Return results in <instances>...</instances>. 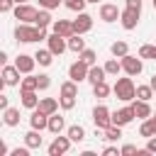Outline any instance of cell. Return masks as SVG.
<instances>
[{
	"label": "cell",
	"mask_w": 156,
	"mask_h": 156,
	"mask_svg": "<svg viewBox=\"0 0 156 156\" xmlns=\"http://www.w3.org/2000/svg\"><path fill=\"white\" fill-rule=\"evenodd\" d=\"M15 39H17V41H22V44H32V41L49 39V34H46V27H37V24L20 22V24L15 27Z\"/></svg>",
	"instance_id": "1"
},
{
	"label": "cell",
	"mask_w": 156,
	"mask_h": 156,
	"mask_svg": "<svg viewBox=\"0 0 156 156\" xmlns=\"http://www.w3.org/2000/svg\"><path fill=\"white\" fill-rule=\"evenodd\" d=\"M112 93H115L117 100H122V102H132V100H136V85H134L132 76H127V78H117L115 85H112Z\"/></svg>",
	"instance_id": "2"
},
{
	"label": "cell",
	"mask_w": 156,
	"mask_h": 156,
	"mask_svg": "<svg viewBox=\"0 0 156 156\" xmlns=\"http://www.w3.org/2000/svg\"><path fill=\"white\" fill-rule=\"evenodd\" d=\"M119 61H122V71H124L127 76H132V78H134V76H139V73L144 71V58H141L139 54H136V56L127 54V56H122Z\"/></svg>",
	"instance_id": "3"
},
{
	"label": "cell",
	"mask_w": 156,
	"mask_h": 156,
	"mask_svg": "<svg viewBox=\"0 0 156 156\" xmlns=\"http://www.w3.org/2000/svg\"><path fill=\"white\" fill-rule=\"evenodd\" d=\"M15 20H20V22H27V24H34V20H37V7L32 5V2H22V5H15Z\"/></svg>",
	"instance_id": "4"
},
{
	"label": "cell",
	"mask_w": 156,
	"mask_h": 156,
	"mask_svg": "<svg viewBox=\"0 0 156 156\" xmlns=\"http://www.w3.org/2000/svg\"><path fill=\"white\" fill-rule=\"evenodd\" d=\"M71 144H73V141H71V136H68V134H66V136L56 134V136H54V141L49 144V149H46V151H49V156H63V154H68Z\"/></svg>",
	"instance_id": "5"
},
{
	"label": "cell",
	"mask_w": 156,
	"mask_h": 156,
	"mask_svg": "<svg viewBox=\"0 0 156 156\" xmlns=\"http://www.w3.org/2000/svg\"><path fill=\"white\" fill-rule=\"evenodd\" d=\"M139 17H141V12H139V10L124 7V10H122V15H119V24H122V29H127V32L136 29V24H139Z\"/></svg>",
	"instance_id": "6"
},
{
	"label": "cell",
	"mask_w": 156,
	"mask_h": 156,
	"mask_svg": "<svg viewBox=\"0 0 156 156\" xmlns=\"http://www.w3.org/2000/svg\"><path fill=\"white\" fill-rule=\"evenodd\" d=\"M88 71H90V66L78 58V61H73V63L68 66V78L76 80V83H83V80H88Z\"/></svg>",
	"instance_id": "7"
},
{
	"label": "cell",
	"mask_w": 156,
	"mask_h": 156,
	"mask_svg": "<svg viewBox=\"0 0 156 156\" xmlns=\"http://www.w3.org/2000/svg\"><path fill=\"white\" fill-rule=\"evenodd\" d=\"M93 122H95V127L107 129V127L112 124V112H110L105 105H95V107H93Z\"/></svg>",
	"instance_id": "8"
},
{
	"label": "cell",
	"mask_w": 156,
	"mask_h": 156,
	"mask_svg": "<svg viewBox=\"0 0 156 156\" xmlns=\"http://www.w3.org/2000/svg\"><path fill=\"white\" fill-rule=\"evenodd\" d=\"M100 20L102 22H107V24H112V22H117L119 20V15H122V10L117 7V5H112V2H102L100 5Z\"/></svg>",
	"instance_id": "9"
},
{
	"label": "cell",
	"mask_w": 156,
	"mask_h": 156,
	"mask_svg": "<svg viewBox=\"0 0 156 156\" xmlns=\"http://www.w3.org/2000/svg\"><path fill=\"white\" fill-rule=\"evenodd\" d=\"M46 44H49V49L54 51V56H61L63 51H68V39H66V37H61V34H56V32H51V34H49Z\"/></svg>",
	"instance_id": "10"
},
{
	"label": "cell",
	"mask_w": 156,
	"mask_h": 156,
	"mask_svg": "<svg viewBox=\"0 0 156 156\" xmlns=\"http://www.w3.org/2000/svg\"><path fill=\"white\" fill-rule=\"evenodd\" d=\"M134 117H136V115H134V107H132V105H127V107H122V110H115V112H112V124H117V127H127Z\"/></svg>",
	"instance_id": "11"
},
{
	"label": "cell",
	"mask_w": 156,
	"mask_h": 156,
	"mask_svg": "<svg viewBox=\"0 0 156 156\" xmlns=\"http://www.w3.org/2000/svg\"><path fill=\"white\" fill-rule=\"evenodd\" d=\"M29 127H32V129H39V132H44V129L49 127V115H46L44 110L34 107V110H32V115H29Z\"/></svg>",
	"instance_id": "12"
},
{
	"label": "cell",
	"mask_w": 156,
	"mask_h": 156,
	"mask_svg": "<svg viewBox=\"0 0 156 156\" xmlns=\"http://www.w3.org/2000/svg\"><path fill=\"white\" fill-rule=\"evenodd\" d=\"M20 76H22V71H20L15 63H12V66H10V63L2 66V80H5L7 85H20V83H22Z\"/></svg>",
	"instance_id": "13"
},
{
	"label": "cell",
	"mask_w": 156,
	"mask_h": 156,
	"mask_svg": "<svg viewBox=\"0 0 156 156\" xmlns=\"http://www.w3.org/2000/svg\"><path fill=\"white\" fill-rule=\"evenodd\" d=\"M73 29H76V34L90 32V29H93V17H90L88 12H78V17L73 20Z\"/></svg>",
	"instance_id": "14"
},
{
	"label": "cell",
	"mask_w": 156,
	"mask_h": 156,
	"mask_svg": "<svg viewBox=\"0 0 156 156\" xmlns=\"http://www.w3.org/2000/svg\"><path fill=\"white\" fill-rule=\"evenodd\" d=\"M51 32H56V34H61V37H73L76 34V29H73V20H54V24H51Z\"/></svg>",
	"instance_id": "15"
},
{
	"label": "cell",
	"mask_w": 156,
	"mask_h": 156,
	"mask_svg": "<svg viewBox=\"0 0 156 156\" xmlns=\"http://www.w3.org/2000/svg\"><path fill=\"white\" fill-rule=\"evenodd\" d=\"M15 66L27 76V73H32L34 71V66H37V58L34 56H29V54H20L17 58H15Z\"/></svg>",
	"instance_id": "16"
},
{
	"label": "cell",
	"mask_w": 156,
	"mask_h": 156,
	"mask_svg": "<svg viewBox=\"0 0 156 156\" xmlns=\"http://www.w3.org/2000/svg\"><path fill=\"white\" fill-rule=\"evenodd\" d=\"M20 102H22V107H27V110H34V107H39V95H37V90H20Z\"/></svg>",
	"instance_id": "17"
},
{
	"label": "cell",
	"mask_w": 156,
	"mask_h": 156,
	"mask_svg": "<svg viewBox=\"0 0 156 156\" xmlns=\"http://www.w3.org/2000/svg\"><path fill=\"white\" fill-rule=\"evenodd\" d=\"M139 136L149 139V136H156V115L141 119V127H139Z\"/></svg>",
	"instance_id": "18"
},
{
	"label": "cell",
	"mask_w": 156,
	"mask_h": 156,
	"mask_svg": "<svg viewBox=\"0 0 156 156\" xmlns=\"http://www.w3.org/2000/svg\"><path fill=\"white\" fill-rule=\"evenodd\" d=\"M105 76H107L105 66L93 63V66H90V71H88V83H90V85H98V83H102V80H105Z\"/></svg>",
	"instance_id": "19"
},
{
	"label": "cell",
	"mask_w": 156,
	"mask_h": 156,
	"mask_svg": "<svg viewBox=\"0 0 156 156\" xmlns=\"http://www.w3.org/2000/svg\"><path fill=\"white\" fill-rule=\"evenodd\" d=\"M132 107H134V115H136L139 119H146V117L154 115V110H151V105H149L146 100H132Z\"/></svg>",
	"instance_id": "20"
},
{
	"label": "cell",
	"mask_w": 156,
	"mask_h": 156,
	"mask_svg": "<svg viewBox=\"0 0 156 156\" xmlns=\"http://www.w3.org/2000/svg\"><path fill=\"white\" fill-rule=\"evenodd\" d=\"M51 134H61L63 129H66V119L58 115V112H54V115H49V127H46Z\"/></svg>",
	"instance_id": "21"
},
{
	"label": "cell",
	"mask_w": 156,
	"mask_h": 156,
	"mask_svg": "<svg viewBox=\"0 0 156 156\" xmlns=\"http://www.w3.org/2000/svg\"><path fill=\"white\" fill-rule=\"evenodd\" d=\"M34 58H37V63H39V66H44V68H46V66H51V63H54V51H51L49 46H46V49H37Z\"/></svg>",
	"instance_id": "22"
},
{
	"label": "cell",
	"mask_w": 156,
	"mask_h": 156,
	"mask_svg": "<svg viewBox=\"0 0 156 156\" xmlns=\"http://www.w3.org/2000/svg\"><path fill=\"white\" fill-rule=\"evenodd\" d=\"M2 122L7 127H17L20 124V110L17 107H5L2 110Z\"/></svg>",
	"instance_id": "23"
},
{
	"label": "cell",
	"mask_w": 156,
	"mask_h": 156,
	"mask_svg": "<svg viewBox=\"0 0 156 156\" xmlns=\"http://www.w3.org/2000/svg\"><path fill=\"white\" fill-rule=\"evenodd\" d=\"M24 144H27L29 149H39V146L44 144V139H41V132H39V129H29V132L24 134Z\"/></svg>",
	"instance_id": "24"
},
{
	"label": "cell",
	"mask_w": 156,
	"mask_h": 156,
	"mask_svg": "<svg viewBox=\"0 0 156 156\" xmlns=\"http://www.w3.org/2000/svg\"><path fill=\"white\" fill-rule=\"evenodd\" d=\"M66 134L71 136L73 144H80V141L85 139V127H83V124H71V127L66 129Z\"/></svg>",
	"instance_id": "25"
},
{
	"label": "cell",
	"mask_w": 156,
	"mask_h": 156,
	"mask_svg": "<svg viewBox=\"0 0 156 156\" xmlns=\"http://www.w3.org/2000/svg\"><path fill=\"white\" fill-rule=\"evenodd\" d=\"M58 107H61V105H58V100H56V98H41V100H39V110H44L46 115L58 112Z\"/></svg>",
	"instance_id": "26"
},
{
	"label": "cell",
	"mask_w": 156,
	"mask_h": 156,
	"mask_svg": "<svg viewBox=\"0 0 156 156\" xmlns=\"http://www.w3.org/2000/svg\"><path fill=\"white\" fill-rule=\"evenodd\" d=\"M34 24H37V27H49V24H54L51 10H44V7H39V12H37V20H34Z\"/></svg>",
	"instance_id": "27"
},
{
	"label": "cell",
	"mask_w": 156,
	"mask_h": 156,
	"mask_svg": "<svg viewBox=\"0 0 156 156\" xmlns=\"http://www.w3.org/2000/svg\"><path fill=\"white\" fill-rule=\"evenodd\" d=\"M83 49H85V39H83V34H73V37H68V51L80 54Z\"/></svg>",
	"instance_id": "28"
},
{
	"label": "cell",
	"mask_w": 156,
	"mask_h": 156,
	"mask_svg": "<svg viewBox=\"0 0 156 156\" xmlns=\"http://www.w3.org/2000/svg\"><path fill=\"white\" fill-rule=\"evenodd\" d=\"M110 54H112V56H117V58H122V56H127V54H129V44H127V41H122V39H119V41H112V44H110Z\"/></svg>",
	"instance_id": "29"
},
{
	"label": "cell",
	"mask_w": 156,
	"mask_h": 156,
	"mask_svg": "<svg viewBox=\"0 0 156 156\" xmlns=\"http://www.w3.org/2000/svg\"><path fill=\"white\" fill-rule=\"evenodd\" d=\"M139 56L144 61H156V44H141L139 46Z\"/></svg>",
	"instance_id": "30"
},
{
	"label": "cell",
	"mask_w": 156,
	"mask_h": 156,
	"mask_svg": "<svg viewBox=\"0 0 156 156\" xmlns=\"http://www.w3.org/2000/svg\"><path fill=\"white\" fill-rule=\"evenodd\" d=\"M112 93V88L107 85V80H102V83H98V85H93V95L98 98V100H105L107 95Z\"/></svg>",
	"instance_id": "31"
},
{
	"label": "cell",
	"mask_w": 156,
	"mask_h": 156,
	"mask_svg": "<svg viewBox=\"0 0 156 156\" xmlns=\"http://www.w3.org/2000/svg\"><path fill=\"white\" fill-rule=\"evenodd\" d=\"M20 90H39L37 76H34V73H27V76L22 78V83H20Z\"/></svg>",
	"instance_id": "32"
},
{
	"label": "cell",
	"mask_w": 156,
	"mask_h": 156,
	"mask_svg": "<svg viewBox=\"0 0 156 156\" xmlns=\"http://www.w3.org/2000/svg\"><path fill=\"white\" fill-rule=\"evenodd\" d=\"M105 71H107V76H117L122 71V61H117V56L115 58H107L105 61Z\"/></svg>",
	"instance_id": "33"
},
{
	"label": "cell",
	"mask_w": 156,
	"mask_h": 156,
	"mask_svg": "<svg viewBox=\"0 0 156 156\" xmlns=\"http://www.w3.org/2000/svg\"><path fill=\"white\" fill-rule=\"evenodd\" d=\"M151 98H154V88H151L149 83H146V85H136V100H146V102H149Z\"/></svg>",
	"instance_id": "34"
},
{
	"label": "cell",
	"mask_w": 156,
	"mask_h": 156,
	"mask_svg": "<svg viewBox=\"0 0 156 156\" xmlns=\"http://www.w3.org/2000/svg\"><path fill=\"white\" fill-rule=\"evenodd\" d=\"M119 136H122V127H117V124H110V127L105 129V136H102V139H105V141H117Z\"/></svg>",
	"instance_id": "35"
},
{
	"label": "cell",
	"mask_w": 156,
	"mask_h": 156,
	"mask_svg": "<svg viewBox=\"0 0 156 156\" xmlns=\"http://www.w3.org/2000/svg\"><path fill=\"white\" fill-rule=\"evenodd\" d=\"M85 5H88V0H63V7L71 12H83Z\"/></svg>",
	"instance_id": "36"
},
{
	"label": "cell",
	"mask_w": 156,
	"mask_h": 156,
	"mask_svg": "<svg viewBox=\"0 0 156 156\" xmlns=\"http://www.w3.org/2000/svg\"><path fill=\"white\" fill-rule=\"evenodd\" d=\"M61 95H78V83L76 80H63L61 83Z\"/></svg>",
	"instance_id": "37"
},
{
	"label": "cell",
	"mask_w": 156,
	"mask_h": 156,
	"mask_svg": "<svg viewBox=\"0 0 156 156\" xmlns=\"http://www.w3.org/2000/svg\"><path fill=\"white\" fill-rule=\"evenodd\" d=\"M76 98H78V95H58L61 110H73V107H76Z\"/></svg>",
	"instance_id": "38"
},
{
	"label": "cell",
	"mask_w": 156,
	"mask_h": 156,
	"mask_svg": "<svg viewBox=\"0 0 156 156\" xmlns=\"http://www.w3.org/2000/svg\"><path fill=\"white\" fill-rule=\"evenodd\" d=\"M78 58H80V61H85L88 66H93V63H95V58H98V54H95L93 49H83V51L78 54Z\"/></svg>",
	"instance_id": "39"
},
{
	"label": "cell",
	"mask_w": 156,
	"mask_h": 156,
	"mask_svg": "<svg viewBox=\"0 0 156 156\" xmlns=\"http://www.w3.org/2000/svg\"><path fill=\"white\" fill-rule=\"evenodd\" d=\"M37 85H39V90H49V85H51V76L39 73V76H37Z\"/></svg>",
	"instance_id": "40"
},
{
	"label": "cell",
	"mask_w": 156,
	"mask_h": 156,
	"mask_svg": "<svg viewBox=\"0 0 156 156\" xmlns=\"http://www.w3.org/2000/svg\"><path fill=\"white\" fill-rule=\"evenodd\" d=\"M58 5H63V0H39V7L44 10H56Z\"/></svg>",
	"instance_id": "41"
},
{
	"label": "cell",
	"mask_w": 156,
	"mask_h": 156,
	"mask_svg": "<svg viewBox=\"0 0 156 156\" xmlns=\"http://www.w3.org/2000/svg\"><path fill=\"white\" fill-rule=\"evenodd\" d=\"M119 151H122V156H139V149H136L134 144H124Z\"/></svg>",
	"instance_id": "42"
},
{
	"label": "cell",
	"mask_w": 156,
	"mask_h": 156,
	"mask_svg": "<svg viewBox=\"0 0 156 156\" xmlns=\"http://www.w3.org/2000/svg\"><path fill=\"white\" fill-rule=\"evenodd\" d=\"M15 0H0V12H10V10H15Z\"/></svg>",
	"instance_id": "43"
},
{
	"label": "cell",
	"mask_w": 156,
	"mask_h": 156,
	"mask_svg": "<svg viewBox=\"0 0 156 156\" xmlns=\"http://www.w3.org/2000/svg\"><path fill=\"white\" fill-rule=\"evenodd\" d=\"M102 156H122V151L117 146H105L102 149Z\"/></svg>",
	"instance_id": "44"
},
{
	"label": "cell",
	"mask_w": 156,
	"mask_h": 156,
	"mask_svg": "<svg viewBox=\"0 0 156 156\" xmlns=\"http://www.w3.org/2000/svg\"><path fill=\"white\" fill-rule=\"evenodd\" d=\"M10 156H29V146H27V144H24L22 149L17 146V149H12V151H10Z\"/></svg>",
	"instance_id": "45"
},
{
	"label": "cell",
	"mask_w": 156,
	"mask_h": 156,
	"mask_svg": "<svg viewBox=\"0 0 156 156\" xmlns=\"http://www.w3.org/2000/svg\"><path fill=\"white\" fill-rule=\"evenodd\" d=\"M149 154H156V136H149L146 139V146H144Z\"/></svg>",
	"instance_id": "46"
},
{
	"label": "cell",
	"mask_w": 156,
	"mask_h": 156,
	"mask_svg": "<svg viewBox=\"0 0 156 156\" xmlns=\"http://www.w3.org/2000/svg\"><path fill=\"white\" fill-rule=\"evenodd\" d=\"M124 7H132V10L141 12V0H124Z\"/></svg>",
	"instance_id": "47"
},
{
	"label": "cell",
	"mask_w": 156,
	"mask_h": 156,
	"mask_svg": "<svg viewBox=\"0 0 156 156\" xmlns=\"http://www.w3.org/2000/svg\"><path fill=\"white\" fill-rule=\"evenodd\" d=\"M5 107H10V98L7 95H0V110H5Z\"/></svg>",
	"instance_id": "48"
},
{
	"label": "cell",
	"mask_w": 156,
	"mask_h": 156,
	"mask_svg": "<svg viewBox=\"0 0 156 156\" xmlns=\"http://www.w3.org/2000/svg\"><path fill=\"white\" fill-rule=\"evenodd\" d=\"M5 154H10V149H7L5 141H0V156H5Z\"/></svg>",
	"instance_id": "49"
},
{
	"label": "cell",
	"mask_w": 156,
	"mask_h": 156,
	"mask_svg": "<svg viewBox=\"0 0 156 156\" xmlns=\"http://www.w3.org/2000/svg\"><path fill=\"white\" fill-rule=\"evenodd\" d=\"M149 85H151V88H154V93H156V73L149 78Z\"/></svg>",
	"instance_id": "50"
},
{
	"label": "cell",
	"mask_w": 156,
	"mask_h": 156,
	"mask_svg": "<svg viewBox=\"0 0 156 156\" xmlns=\"http://www.w3.org/2000/svg\"><path fill=\"white\" fill-rule=\"evenodd\" d=\"M0 63H2V66L7 63V54H5V51H0Z\"/></svg>",
	"instance_id": "51"
},
{
	"label": "cell",
	"mask_w": 156,
	"mask_h": 156,
	"mask_svg": "<svg viewBox=\"0 0 156 156\" xmlns=\"http://www.w3.org/2000/svg\"><path fill=\"white\" fill-rule=\"evenodd\" d=\"M15 2H17V5H22V2H32V0H15Z\"/></svg>",
	"instance_id": "52"
},
{
	"label": "cell",
	"mask_w": 156,
	"mask_h": 156,
	"mask_svg": "<svg viewBox=\"0 0 156 156\" xmlns=\"http://www.w3.org/2000/svg\"><path fill=\"white\" fill-rule=\"evenodd\" d=\"M88 2H93V5H98V2H100V0H88Z\"/></svg>",
	"instance_id": "53"
},
{
	"label": "cell",
	"mask_w": 156,
	"mask_h": 156,
	"mask_svg": "<svg viewBox=\"0 0 156 156\" xmlns=\"http://www.w3.org/2000/svg\"><path fill=\"white\" fill-rule=\"evenodd\" d=\"M151 2H154V7H156V0H151Z\"/></svg>",
	"instance_id": "54"
},
{
	"label": "cell",
	"mask_w": 156,
	"mask_h": 156,
	"mask_svg": "<svg viewBox=\"0 0 156 156\" xmlns=\"http://www.w3.org/2000/svg\"><path fill=\"white\" fill-rule=\"evenodd\" d=\"M154 115H156V112H154Z\"/></svg>",
	"instance_id": "55"
}]
</instances>
